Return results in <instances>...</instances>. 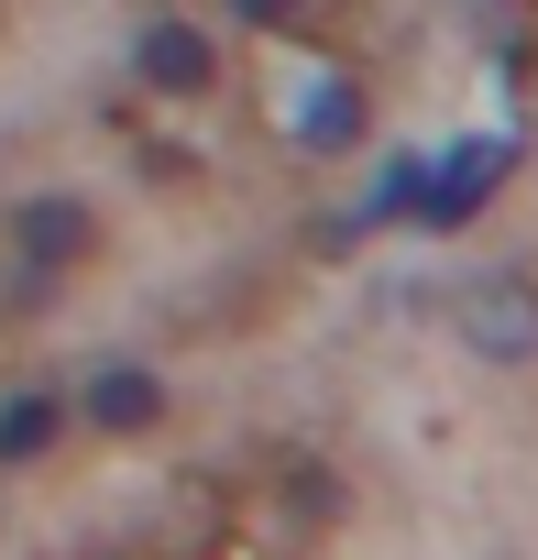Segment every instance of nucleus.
I'll return each mask as SVG.
<instances>
[{
  "mask_svg": "<svg viewBox=\"0 0 538 560\" xmlns=\"http://www.w3.org/2000/svg\"><path fill=\"white\" fill-rule=\"evenodd\" d=\"M461 330H472V352H494V363H527V352H538V287H527V275H494V287H472Z\"/></svg>",
  "mask_w": 538,
  "mask_h": 560,
  "instance_id": "f257e3e1",
  "label": "nucleus"
},
{
  "mask_svg": "<svg viewBox=\"0 0 538 560\" xmlns=\"http://www.w3.org/2000/svg\"><path fill=\"white\" fill-rule=\"evenodd\" d=\"M483 187H494V154H461V165L440 176V209H429V220H461V209H472Z\"/></svg>",
  "mask_w": 538,
  "mask_h": 560,
  "instance_id": "f03ea898",
  "label": "nucleus"
}]
</instances>
